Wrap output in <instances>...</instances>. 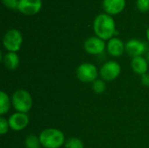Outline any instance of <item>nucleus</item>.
<instances>
[{"mask_svg":"<svg viewBox=\"0 0 149 148\" xmlns=\"http://www.w3.org/2000/svg\"><path fill=\"white\" fill-rule=\"evenodd\" d=\"M105 41L98 37L88 38L84 43V48L86 51L92 55L100 54L105 50Z\"/></svg>","mask_w":149,"mask_h":148,"instance_id":"7","label":"nucleus"},{"mask_svg":"<svg viewBox=\"0 0 149 148\" xmlns=\"http://www.w3.org/2000/svg\"><path fill=\"white\" fill-rule=\"evenodd\" d=\"M23 42V37L21 32L17 29H10L3 36V44L4 48L10 52L17 51Z\"/></svg>","mask_w":149,"mask_h":148,"instance_id":"4","label":"nucleus"},{"mask_svg":"<svg viewBox=\"0 0 149 148\" xmlns=\"http://www.w3.org/2000/svg\"><path fill=\"white\" fill-rule=\"evenodd\" d=\"M10 128L13 131H21L29 124V117L26 113H15L11 114L8 120Z\"/></svg>","mask_w":149,"mask_h":148,"instance_id":"10","label":"nucleus"},{"mask_svg":"<svg viewBox=\"0 0 149 148\" xmlns=\"http://www.w3.org/2000/svg\"><path fill=\"white\" fill-rule=\"evenodd\" d=\"M65 148H84V144L78 138H71L65 142Z\"/></svg>","mask_w":149,"mask_h":148,"instance_id":"17","label":"nucleus"},{"mask_svg":"<svg viewBox=\"0 0 149 148\" xmlns=\"http://www.w3.org/2000/svg\"><path fill=\"white\" fill-rule=\"evenodd\" d=\"M3 62L8 69L15 70L19 65V58L16 52L9 51L3 56Z\"/></svg>","mask_w":149,"mask_h":148,"instance_id":"14","label":"nucleus"},{"mask_svg":"<svg viewBox=\"0 0 149 148\" xmlns=\"http://www.w3.org/2000/svg\"><path fill=\"white\" fill-rule=\"evenodd\" d=\"M39 140L44 147L59 148L65 143V135L60 130L48 128L40 133Z\"/></svg>","mask_w":149,"mask_h":148,"instance_id":"2","label":"nucleus"},{"mask_svg":"<svg viewBox=\"0 0 149 148\" xmlns=\"http://www.w3.org/2000/svg\"><path fill=\"white\" fill-rule=\"evenodd\" d=\"M77 77L78 79L85 83L94 82L98 77L97 67L90 63L81 64L77 69Z\"/></svg>","mask_w":149,"mask_h":148,"instance_id":"5","label":"nucleus"},{"mask_svg":"<svg viewBox=\"0 0 149 148\" xmlns=\"http://www.w3.org/2000/svg\"><path fill=\"white\" fill-rule=\"evenodd\" d=\"M19 0H2L3 3L9 9H17Z\"/></svg>","mask_w":149,"mask_h":148,"instance_id":"21","label":"nucleus"},{"mask_svg":"<svg viewBox=\"0 0 149 148\" xmlns=\"http://www.w3.org/2000/svg\"><path fill=\"white\" fill-rule=\"evenodd\" d=\"M137 8L141 12H147L149 10V0H137Z\"/></svg>","mask_w":149,"mask_h":148,"instance_id":"19","label":"nucleus"},{"mask_svg":"<svg viewBox=\"0 0 149 148\" xmlns=\"http://www.w3.org/2000/svg\"><path fill=\"white\" fill-rule=\"evenodd\" d=\"M103 8L109 15L121 12L126 6V0H103Z\"/></svg>","mask_w":149,"mask_h":148,"instance_id":"11","label":"nucleus"},{"mask_svg":"<svg viewBox=\"0 0 149 148\" xmlns=\"http://www.w3.org/2000/svg\"><path fill=\"white\" fill-rule=\"evenodd\" d=\"M120 65L116 61H108L105 63L100 71L101 78L106 81H112L117 79L120 73Z\"/></svg>","mask_w":149,"mask_h":148,"instance_id":"6","label":"nucleus"},{"mask_svg":"<svg viewBox=\"0 0 149 148\" xmlns=\"http://www.w3.org/2000/svg\"><path fill=\"white\" fill-rule=\"evenodd\" d=\"M11 103L17 113H26L31 110L32 106V99L29 92L21 89L16 91L13 93Z\"/></svg>","mask_w":149,"mask_h":148,"instance_id":"3","label":"nucleus"},{"mask_svg":"<svg viewBox=\"0 0 149 148\" xmlns=\"http://www.w3.org/2000/svg\"><path fill=\"white\" fill-rule=\"evenodd\" d=\"M147 59H148V62L149 63V51L148 53V56H147Z\"/></svg>","mask_w":149,"mask_h":148,"instance_id":"24","label":"nucleus"},{"mask_svg":"<svg viewBox=\"0 0 149 148\" xmlns=\"http://www.w3.org/2000/svg\"><path fill=\"white\" fill-rule=\"evenodd\" d=\"M10 107V100L9 99V96L4 92H0V114L3 115L5 114Z\"/></svg>","mask_w":149,"mask_h":148,"instance_id":"15","label":"nucleus"},{"mask_svg":"<svg viewBox=\"0 0 149 148\" xmlns=\"http://www.w3.org/2000/svg\"><path fill=\"white\" fill-rule=\"evenodd\" d=\"M146 44L138 39H130L125 44V51L133 58L142 56L146 52Z\"/></svg>","mask_w":149,"mask_h":148,"instance_id":"8","label":"nucleus"},{"mask_svg":"<svg viewBox=\"0 0 149 148\" xmlns=\"http://www.w3.org/2000/svg\"><path fill=\"white\" fill-rule=\"evenodd\" d=\"M107 51L113 57H120L125 51V44L120 38H112L107 44Z\"/></svg>","mask_w":149,"mask_h":148,"instance_id":"12","label":"nucleus"},{"mask_svg":"<svg viewBox=\"0 0 149 148\" xmlns=\"http://www.w3.org/2000/svg\"><path fill=\"white\" fill-rule=\"evenodd\" d=\"M24 145L26 148H39L41 142L39 137H37L35 135H30L25 139Z\"/></svg>","mask_w":149,"mask_h":148,"instance_id":"16","label":"nucleus"},{"mask_svg":"<svg viewBox=\"0 0 149 148\" xmlns=\"http://www.w3.org/2000/svg\"><path fill=\"white\" fill-rule=\"evenodd\" d=\"M141 82L145 86L149 87V74L146 73L141 76Z\"/></svg>","mask_w":149,"mask_h":148,"instance_id":"22","label":"nucleus"},{"mask_svg":"<svg viewBox=\"0 0 149 148\" xmlns=\"http://www.w3.org/2000/svg\"><path fill=\"white\" fill-rule=\"evenodd\" d=\"M147 38H148V40L149 42V26L148 28V30H147Z\"/></svg>","mask_w":149,"mask_h":148,"instance_id":"23","label":"nucleus"},{"mask_svg":"<svg viewBox=\"0 0 149 148\" xmlns=\"http://www.w3.org/2000/svg\"><path fill=\"white\" fill-rule=\"evenodd\" d=\"M93 89L98 94L103 93L106 90V84L101 79H96L93 84Z\"/></svg>","mask_w":149,"mask_h":148,"instance_id":"18","label":"nucleus"},{"mask_svg":"<svg viewBox=\"0 0 149 148\" xmlns=\"http://www.w3.org/2000/svg\"><path fill=\"white\" fill-rule=\"evenodd\" d=\"M42 7V0H19L17 9L25 15L37 14Z\"/></svg>","mask_w":149,"mask_h":148,"instance_id":"9","label":"nucleus"},{"mask_svg":"<svg viewBox=\"0 0 149 148\" xmlns=\"http://www.w3.org/2000/svg\"><path fill=\"white\" fill-rule=\"evenodd\" d=\"M9 128H10V126H9L8 120H6V119H4L3 117H1L0 118V133L2 135L5 134L8 132Z\"/></svg>","mask_w":149,"mask_h":148,"instance_id":"20","label":"nucleus"},{"mask_svg":"<svg viewBox=\"0 0 149 148\" xmlns=\"http://www.w3.org/2000/svg\"><path fill=\"white\" fill-rule=\"evenodd\" d=\"M148 61L146 58H144L143 57H136L134 58L131 61V66L133 71L139 74V75H143L147 73L148 68Z\"/></svg>","mask_w":149,"mask_h":148,"instance_id":"13","label":"nucleus"},{"mask_svg":"<svg viewBox=\"0 0 149 148\" xmlns=\"http://www.w3.org/2000/svg\"><path fill=\"white\" fill-rule=\"evenodd\" d=\"M93 31L98 38L103 40H110L116 33L114 20L109 14L101 13L93 21Z\"/></svg>","mask_w":149,"mask_h":148,"instance_id":"1","label":"nucleus"}]
</instances>
